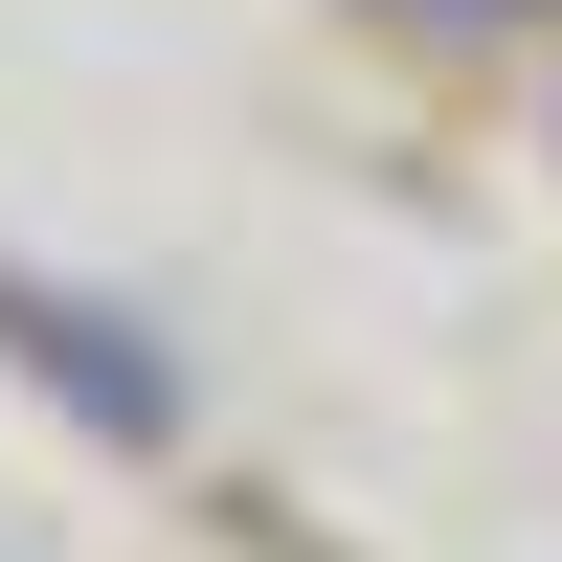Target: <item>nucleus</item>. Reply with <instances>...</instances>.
Wrapping results in <instances>:
<instances>
[{"label":"nucleus","mask_w":562,"mask_h":562,"mask_svg":"<svg viewBox=\"0 0 562 562\" xmlns=\"http://www.w3.org/2000/svg\"><path fill=\"white\" fill-rule=\"evenodd\" d=\"M0 338H23V383H68V405H90L113 450H158V428H180V383H158V360H135L113 315H68V293H23V270H0Z\"/></svg>","instance_id":"1"},{"label":"nucleus","mask_w":562,"mask_h":562,"mask_svg":"<svg viewBox=\"0 0 562 562\" xmlns=\"http://www.w3.org/2000/svg\"><path fill=\"white\" fill-rule=\"evenodd\" d=\"M383 23H518V0H383Z\"/></svg>","instance_id":"2"}]
</instances>
